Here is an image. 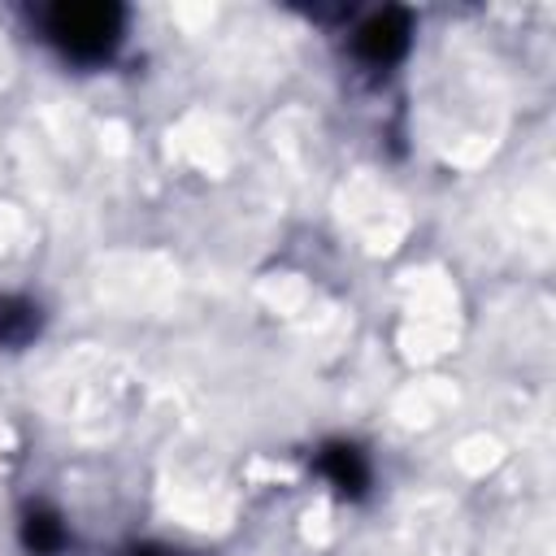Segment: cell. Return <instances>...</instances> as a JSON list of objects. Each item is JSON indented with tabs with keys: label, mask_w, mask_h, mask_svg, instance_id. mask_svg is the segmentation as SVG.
Listing matches in <instances>:
<instances>
[{
	"label": "cell",
	"mask_w": 556,
	"mask_h": 556,
	"mask_svg": "<svg viewBox=\"0 0 556 556\" xmlns=\"http://www.w3.org/2000/svg\"><path fill=\"white\" fill-rule=\"evenodd\" d=\"M39 39L74 70H104L126 48L130 13L113 0H56L35 13Z\"/></svg>",
	"instance_id": "obj_1"
},
{
	"label": "cell",
	"mask_w": 556,
	"mask_h": 556,
	"mask_svg": "<svg viewBox=\"0 0 556 556\" xmlns=\"http://www.w3.org/2000/svg\"><path fill=\"white\" fill-rule=\"evenodd\" d=\"M413 35H417V17L404 4H382L374 13H365L352 35H348V56L365 70V74H391L395 65L408 61L413 52Z\"/></svg>",
	"instance_id": "obj_2"
},
{
	"label": "cell",
	"mask_w": 556,
	"mask_h": 556,
	"mask_svg": "<svg viewBox=\"0 0 556 556\" xmlns=\"http://www.w3.org/2000/svg\"><path fill=\"white\" fill-rule=\"evenodd\" d=\"M313 469L339 500L356 504L374 491V460L356 439H321L313 447Z\"/></svg>",
	"instance_id": "obj_3"
},
{
	"label": "cell",
	"mask_w": 556,
	"mask_h": 556,
	"mask_svg": "<svg viewBox=\"0 0 556 556\" xmlns=\"http://www.w3.org/2000/svg\"><path fill=\"white\" fill-rule=\"evenodd\" d=\"M17 543L26 556H65L74 547V530L65 521V513L48 500H30L17 513Z\"/></svg>",
	"instance_id": "obj_4"
},
{
	"label": "cell",
	"mask_w": 556,
	"mask_h": 556,
	"mask_svg": "<svg viewBox=\"0 0 556 556\" xmlns=\"http://www.w3.org/2000/svg\"><path fill=\"white\" fill-rule=\"evenodd\" d=\"M48 326V313L35 295L26 291H0V352H22L39 343Z\"/></svg>",
	"instance_id": "obj_5"
},
{
	"label": "cell",
	"mask_w": 556,
	"mask_h": 556,
	"mask_svg": "<svg viewBox=\"0 0 556 556\" xmlns=\"http://www.w3.org/2000/svg\"><path fill=\"white\" fill-rule=\"evenodd\" d=\"M130 556H187V552H174L165 543H139V547H130Z\"/></svg>",
	"instance_id": "obj_6"
}]
</instances>
